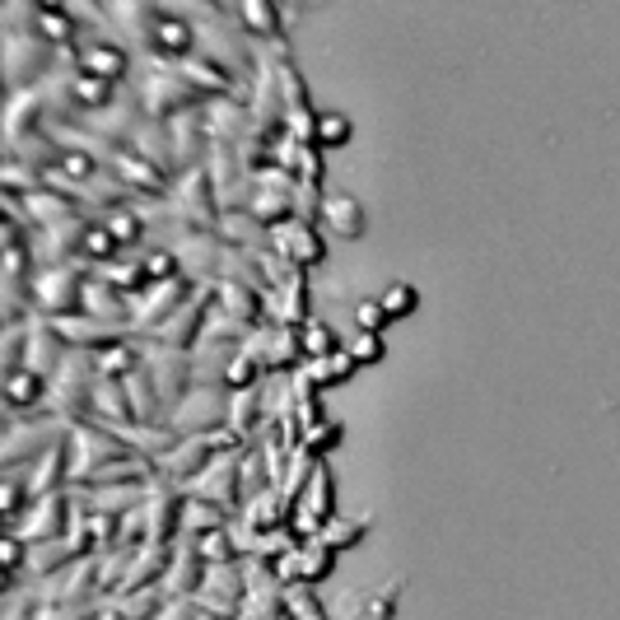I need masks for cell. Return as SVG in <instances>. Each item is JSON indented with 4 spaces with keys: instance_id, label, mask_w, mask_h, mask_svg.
I'll return each mask as SVG.
<instances>
[{
    "instance_id": "6da1fadb",
    "label": "cell",
    "mask_w": 620,
    "mask_h": 620,
    "mask_svg": "<svg viewBox=\"0 0 620 620\" xmlns=\"http://www.w3.org/2000/svg\"><path fill=\"white\" fill-rule=\"evenodd\" d=\"M168 429H174L178 439H205V434L229 429V388L196 383L174 410H168Z\"/></svg>"
},
{
    "instance_id": "7a4b0ae2",
    "label": "cell",
    "mask_w": 620,
    "mask_h": 620,
    "mask_svg": "<svg viewBox=\"0 0 620 620\" xmlns=\"http://www.w3.org/2000/svg\"><path fill=\"white\" fill-rule=\"evenodd\" d=\"M332 490H336V480H332V467L318 457V467H313V476H308V486H303V494L295 499V509H289V527L299 532L303 541H313L318 532L336 518V504H332Z\"/></svg>"
},
{
    "instance_id": "3957f363",
    "label": "cell",
    "mask_w": 620,
    "mask_h": 620,
    "mask_svg": "<svg viewBox=\"0 0 620 620\" xmlns=\"http://www.w3.org/2000/svg\"><path fill=\"white\" fill-rule=\"evenodd\" d=\"M71 57L84 75H98L108 84H122L127 71H131V51L117 38H108V33H84V43L71 51Z\"/></svg>"
},
{
    "instance_id": "277c9868",
    "label": "cell",
    "mask_w": 620,
    "mask_h": 620,
    "mask_svg": "<svg viewBox=\"0 0 620 620\" xmlns=\"http://www.w3.org/2000/svg\"><path fill=\"white\" fill-rule=\"evenodd\" d=\"M243 597H248L243 564H211V570H205L201 593H196V607L201 611H219V616H238V611H243Z\"/></svg>"
},
{
    "instance_id": "5b68a950",
    "label": "cell",
    "mask_w": 620,
    "mask_h": 620,
    "mask_svg": "<svg viewBox=\"0 0 620 620\" xmlns=\"http://www.w3.org/2000/svg\"><path fill=\"white\" fill-rule=\"evenodd\" d=\"M271 252H281L285 262L299 271V266H318L326 257V243H322L313 219H285L281 229H271Z\"/></svg>"
},
{
    "instance_id": "8992f818",
    "label": "cell",
    "mask_w": 620,
    "mask_h": 620,
    "mask_svg": "<svg viewBox=\"0 0 620 620\" xmlns=\"http://www.w3.org/2000/svg\"><path fill=\"white\" fill-rule=\"evenodd\" d=\"M262 303H266V318L275 326H303V313H308V285H303V275L295 271L285 285L262 289Z\"/></svg>"
},
{
    "instance_id": "52a82bcc",
    "label": "cell",
    "mask_w": 620,
    "mask_h": 620,
    "mask_svg": "<svg viewBox=\"0 0 620 620\" xmlns=\"http://www.w3.org/2000/svg\"><path fill=\"white\" fill-rule=\"evenodd\" d=\"M318 219H322L336 238H359V234H365V205H359L350 192H322Z\"/></svg>"
},
{
    "instance_id": "ba28073f",
    "label": "cell",
    "mask_w": 620,
    "mask_h": 620,
    "mask_svg": "<svg viewBox=\"0 0 620 620\" xmlns=\"http://www.w3.org/2000/svg\"><path fill=\"white\" fill-rule=\"evenodd\" d=\"M355 369H359V365H355V359L346 355V346H341L336 355L303 359V365H299L295 373H289V378H295L299 388H313V392H322V388H332V383H346V378H350Z\"/></svg>"
},
{
    "instance_id": "9c48e42d",
    "label": "cell",
    "mask_w": 620,
    "mask_h": 620,
    "mask_svg": "<svg viewBox=\"0 0 620 620\" xmlns=\"http://www.w3.org/2000/svg\"><path fill=\"white\" fill-rule=\"evenodd\" d=\"M238 20L248 24L243 33H248L252 43H275V47H285V14L275 10V5H266V0H262V5H243V10H238Z\"/></svg>"
},
{
    "instance_id": "30bf717a",
    "label": "cell",
    "mask_w": 620,
    "mask_h": 620,
    "mask_svg": "<svg viewBox=\"0 0 620 620\" xmlns=\"http://www.w3.org/2000/svg\"><path fill=\"white\" fill-rule=\"evenodd\" d=\"M219 527H229V509L211 504V499L187 494V504H182V537H205V532H219Z\"/></svg>"
},
{
    "instance_id": "8fae6325",
    "label": "cell",
    "mask_w": 620,
    "mask_h": 620,
    "mask_svg": "<svg viewBox=\"0 0 620 620\" xmlns=\"http://www.w3.org/2000/svg\"><path fill=\"white\" fill-rule=\"evenodd\" d=\"M373 532V518H332L322 532H318V541L322 546H332V550H350V546H359Z\"/></svg>"
},
{
    "instance_id": "7c38bea8",
    "label": "cell",
    "mask_w": 620,
    "mask_h": 620,
    "mask_svg": "<svg viewBox=\"0 0 620 620\" xmlns=\"http://www.w3.org/2000/svg\"><path fill=\"white\" fill-rule=\"evenodd\" d=\"M98 219H103V229L117 238V248H131V243H141V238L150 234V229H145V219L135 215V211H127V205H117V211L98 215Z\"/></svg>"
},
{
    "instance_id": "4fadbf2b",
    "label": "cell",
    "mask_w": 620,
    "mask_h": 620,
    "mask_svg": "<svg viewBox=\"0 0 620 620\" xmlns=\"http://www.w3.org/2000/svg\"><path fill=\"white\" fill-rule=\"evenodd\" d=\"M196 550H201L205 564H238V546H234V532H229V527L196 537Z\"/></svg>"
},
{
    "instance_id": "5bb4252c",
    "label": "cell",
    "mask_w": 620,
    "mask_h": 620,
    "mask_svg": "<svg viewBox=\"0 0 620 620\" xmlns=\"http://www.w3.org/2000/svg\"><path fill=\"white\" fill-rule=\"evenodd\" d=\"M299 341H303V359H322V355H336V336L326 322H303L299 326Z\"/></svg>"
},
{
    "instance_id": "9a60e30c",
    "label": "cell",
    "mask_w": 620,
    "mask_h": 620,
    "mask_svg": "<svg viewBox=\"0 0 620 620\" xmlns=\"http://www.w3.org/2000/svg\"><path fill=\"white\" fill-rule=\"evenodd\" d=\"M350 141V117L346 112H318V150H332V145H346Z\"/></svg>"
},
{
    "instance_id": "2e32d148",
    "label": "cell",
    "mask_w": 620,
    "mask_h": 620,
    "mask_svg": "<svg viewBox=\"0 0 620 620\" xmlns=\"http://www.w3.org/2000/svg\"><path fill=\"white\" fill-rule=\"evenodd\" d=\"M378 303H383V313H388V318H406V313H416L420 295H416V285L397 281V285H388V295L378 299Z\"/></svg>"
},
{
    "instance_id": "e0dca14e",
    "label": "cell",
    "mask_w": 620,
    "mask_h": 620,
    "mask_svg": "<svg viewBox=\"0 0 620 620\" xmlns=\"http://www.w3.org/2000/svg\"><path fill=\"white\" fill-rule=\"evenodd\" d=\"M332 443H341V425H336L332 416L303 429V448H308V453H313V457H322V453H326V448H332Z\"/></svg>"
},
{
    "instance_id": "ac0fdd59",
    "label": "cell",
    "mask_w": 620,
    "mask_h": 620,
    "mask_svg": "<svg viewBox=\"0 0 620 620\" xmlns=\"http://www.w3.org/2000/svg\"><path fill=\"white\" fill-rule=\"evenodd\" d=\"M397 593H402V579H392L388 588L369 593V601H365V620H392V611H397Z\"/></svg>"
},
{
    "instance_id": "d6986e66",
    "label": "cell",
    "mask_w": 620,
    "mask_h": 620,
    "mask_svg": "<svg viewBox=\"0 0 620 620\" xmlns=\"http://www.w3.org/2000/svg\"><path fill=\"white\" fill-rule=\"evenodd\" d=\"M346 355L355 359V365H373V359H383V341H378L373 332H355L346 341Z\"/></svg>"
},
{
    "instance_id": "ffe728a7",
    "label": "cell",
    "mask_w": 620,
    "mask_h": 620,
    "mask_svg": "<svg viewBox=\"0 0 620 620\" xmlns=\"http://www.w3.org/2000/svg\"><path fill=\"white\" fill-rule=\"evenodd\" d=\"M383 322H388V313H383V303H378V299H365V303H359L355 308V326H359V332H383Z\"/></svg>"
},
{
    "instance_id": "44dd1931",
    "label": "cell",
    "mask_w": 620,
    "mask_h": 620,
    "mask_svg": "<svg viewBox=\"0 0 620 620\" xmlns=\"http://www.w3.org/2000/svg\"><path fill=\"white\" fill-rule=\"evenodd\" d=\"M196 620H238V616H219V611H201L196 607Z\"/></svg>"
}]
</instances>
